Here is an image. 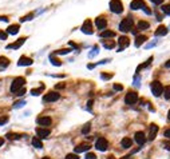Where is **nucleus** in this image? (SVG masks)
I'll use <instances>...</instances> for the list:
<instances>
[{
	"mask_svg": "<svg viewBox=\"0 0 170 159\" xmlns=\"http://www.w3.org/2000/svg\"><path fill=\"white\" fill-rule=\"evenodd\" d=\"M25 84V79L22 76L19 78H15L12 82V84H11V92H18L19 90H22L23 87H24Z\"/></svg>",
	"mask_w": 170,
	"mask_h": 159,
	"instance_id": "obj_1",
	"label": "nucleus"
},
{
	"mask_svg": "<svg viewBox=\"0 0 170 159\" xmlns=\"http://www.w3.org/2000/svg\"><path fill=\"white\" fill-rule=\"evenodd\" d=\"M119 29L122 32H127V31H131L133 29V19L130 16H127L126 19H123L119 24Z\"/></svg>",
	"mask_w": 170,
	"mask_h": 159,
	"instance_id": "obj_2",
	"label": "nucleus"
},
{
	"mask_svg": "<svg viewBox=\"0 0 170 159\" xmlns=\"http://www.w3.org/2000/svg\"><path fill=\"white\" fill-rule=\"evenodd\" d=\"M110 11L114 13H121L123 11V4L121 0H111L110 1Z\"/></svg>",
	"mask_w": 170,
	"mask_h": 159,
	"instance_id": "obj_3",
	"label": "nucleus"
},
{
	"mask_svg": "<svg viewBox=\"0 0 170 159\" xmlns=\"http://www.w3.org/2000/svg\"><path fill=\"white\" fill-rule=\"evenodd\" d=\"M137 100H138V94H137V92H133V91L127 92L126 96H125V103H126V104H129V106L135 104Z\"/></svg>",
	"mask_w": 170,
	"mask_h": 159,
	"instance_id": "obj_4",
	"label": "nucleus"
},
{
	"mask_svg": "<svg viewBox=\"0 0 170 159\" xmlns=\"http://www.w3.org/2000/svg\"><path fill=\"white\" fill-rule=\"evenodd\" d=\"M107 147H109V142H107V139H104V138H99V139L95 142V148L99 150V151H106Z\"/></svg>",
	"mask_w": 170,
	"mask_h": 159,
	"instance_id": "obj_5",
	"label": "nucleus"
},
{
	"mask_svg": "<svg viewBox=\"0 0 170 159\" xmlns=\"http://www.w3.org/2000/svg\"><path fill=\"white\" fill-rule=\"evenodd\" d=\"M151 91H153V94H154L155 96H159L161 94H162V91H164V86L161 84L159 82H153L151 83Z\"/></svg>",
	"mask_w": 170,
	"mask_h": 159,
	"instance_id": "obj_6",
	"label": "nucleus"
},
{
	"mask_svg": "<svg viewBox=\"0 0 170 159\" xmlns=\"http://www.w3.org/2000/svg\"><path fill=\"white\" fill-rule=\"evenodd\" d=\"M59 98H60L59 94L54 91V92H48V94H46V95H44L43 102H47V103H50V102H56Z\"/></svg>",
	"mask_w": 170,
	"mask_h": 159,
	"instance_id": "obj_7",
	"label": "nucleus"
},
{
	"mask_svg": "<svg viewBox=\"0 0 170 159\" xmlns=\"http://www.w3.org/2000/svg\"><path fill=\"white\" fill-rule=\"evenodd\" d=\"M82 32L83 34H87V35H91L92 32V23H91V20H86L85 23H83V26H82Z\"/></svg>",
	"mask_w": 170,
	"mask_h": 159,
	"instance_id": "obj_8",
	"label": "nucleus"
},
{
	"mask_svg": "<svg viewBox=\"0 0 170 159\" xmlns=\"http://www.w3.org/2000/svg\"><path fill=\"white\" fill-rule=\"evenodd\" d=\"M145 7V1L143 0H133L131 3H130V8L133 11H137V10H141Z\"/></svg>",
	"mask_w": 170,
	"mask_h": 159,
	"instance_id": "obj_9",
	"label": "nucleus"
},
{
	"mask_svg": "<svg viewBox=\"0 0 170 159\" xmlns=\"http://www.w3.org/2000/svg\"><path fill=\"white\" fill-rule=\"evenodd\" d=\"M119 51H123L126 47H129V44H130V39L127 38V36H121L119 38Z\"/></svg>",
	"mask_w": 170,
	"mask_h": 159,
	"instance_id": "obj_10",
	"label": "nucleus"
},
{
	"mask_svg": "<svg viewBox=\"0 0 170 159\" xmlns=\"http://www.w3.org/2000/svg\"><path fill=\"white\" fill-rule=\"evenodd\" d=\"M24 41H25V38L18 39V40L15 41V43H12V44H8V46H7V50H8V48H10V50H16V48L22 47V46L24 44Z\"/></svg>",
	"mask_w": 170,
	"mask_h": 159,
	"instance_id": "obj_11",
	"label": "nucleus"
},
{
	"mask_svg": "<svg viewBox=\"0 0 170 159\" xmlns=\"http://www.w3.org/2000/svg\"><path fill=\"white\" fill-rule=\"evenodd\" d=\"M38 124L39 126H43V127H47V126H51V123H52V120H51V118H48V116H42V118H38Z\"/></svg>",
	"mask_w": 170,
	"mask_h": 159,
	"instance_id": "obj_12",
	"label": "nucleus"
},
{
	"mask_svg": "<svg viewBox=\"0 0 170 159\" xmlns=\"http://www.w3.org/2000/svg\"><path fill=\"white\" fill-rule=\"evenodd\" d=\"M95 26L99 29H104L107 26V20L104 19V18H102V16L101 18H97V19H95Z\"/></svg>",
	"mask_w": 170,
	"mask_h": 159,
	"instance_id": "obj_13",
	"label": "nucleus"
},
{
	"mask_svg": "<svg viewBox=\"0 0 170 159\" xmlns=\"http://www.w3.org/2000/svg\"><path fill=\"white\" fill-rule=\"evenodd\" d=\"M51 131L48 130V128H43V127H38L36 128V135H38L39 138H47L48 135H50Z\"/></svg>",
	"mask_w": 170,
	"mask_h": 159,
	"instance_id": "obj_14",
	"label": "nucleus"
},
{
	"mask_svg": "<svg viewBox=\"0 0 170 159\" xmlns=\"http://www.w3.org/2000/svg\"><path fill=\"white\" fill-rule=\"evenodd\" d=\"M135 142L139 144V146L145 144L146 138H145V134L142 132V131H138V132H135Z\"/></svg>",
	"mask_w": 170,
	"mask_h": 159,
	"instance_id": "obj_15",
	"label": "nucleus"
},
{
	"mask_svg": "<svg viewBox=\"0 0 170 159\" xmlns=\"http://www.w3.org/2000/svg\"><path fill=\"white\" fill-rule=\"evenodd\" d=\"M32 64V59L31 57H27V56H22L18 62V66L23 67V66H31Z\"/></svg>",
	"mask_w": 170,
	"mask_h": 159,
	"instance_id": "obj_16",
	"label": "nucleus"
},
{
	"mask_svg": "<svg viewBox=\"0 0 170 159\" xmlns=\"http://www.w3.org/2000/svg\"><path fill=\"white\" fill-rule=\"evenodd\" d=\"M19 29H20L19 24H11V26H8V28H7V34H10V35H16V34L19 32Z\"/></svg>",
	"mask_w": 170,
	"mask_h": 159,
	"instance_id": "obj_17",
	"label": "nucleus"
},
{
	"mask_svg": "<svg viewBox=\"0 0 170 159\" xmlns=\"http://www.w3.org/2000/svg\"><path fill=\"white\" fill-rule=\"evenodd\" d=\"M88 150H90V144H79V146L75 147V154L85 153V151H88Z\"/></svg>",
	"mask_w": 170,
	"mask_h": 159,
	"instance_id": "obj_18",
	"label": "nucleus"
},
{
	"mask_svg": "<svg viewBox=\"0 0 170 159\" xmlns=\"http://www.w3.org/2000/svg\"><path fill=\"white\" fill-rule=\"evenodd\" d=\"M167 34V28L165 26H159L157 28V31H155V36H164Z\"/></svg>",
	"mask_w": 170,
	"mask_h": 159,
	"instance_id": "obj_19",
	"label": "nucleus"
},
{
	"mask_svg": "<svg viewBox=\"0 0 170 159\" xmlns=\"http://www.w3.org/2000/svg\"><path fill=\"white\" fill-rule=\"evenodd\" d=\"M157 132H158V126L157 124H151L150 127V139H155V137H157Z\"/></svg>",
	"mask_w": 170,
	"mask_h": 159,
	"instance_id": "obj_20",
	"label": "nucleus"
},
{
	"mask_svg": "<svg viewBox=\"0 0 170 159\" xmlns=\"http://www.w3.org/2000/svg\"><path fill=\"white\" fill-rule=\"evenodd\" d=\"M146 40H147V36L146 35H138L135 39V47H139V46H141L142 43H145Z\"/></svg>",
	"mask_w": 170,
	"mask_h": 159,
	"instance_id": "obj_21",
	"label": "nucleus"
},
{
	"mask_svg": "<svg viewBox=\"0 0 170 159\" xmlns=\"http://www.w3.org/2000/svg\"><path fill=\"white\" fill-rule=\"evenodd\" d=\"M121 143H122V147H125V148H130V147L133 146V140L126 137V138H123Z\"/></svg>",
	"mask_w": 170,
	"mask_h": 159,
	"instance_id": "obj_22",
	"label": "nucleus"
},
{
	"mask_svg": "<svg viewBox=\"0 0 170 159\" xmlns=\"http://www.w3.org/2000/svg\"><path fill=\"white\" fill-rule=\"evenodd\" d=\"M32 146L36 147V148H42V147H43V143H42V140L39 139L38 137H35L34 139H32Z\"/></svg>",
	"mask_w": 170,
	"mask_h": 159,
	"instance_id": "obj_23",
	"label": "nucleus"
},
{
	"mask_svg": "<svg viewBox=\"0 0 170 159\" xmlns=\"http://www.w3.org/2000/svg\"><path fill=\"white\" fill-rule=\"evenodd\" d=\"M10 64V59H7L6 56H0V68H6Z\"/></svg>",
	"mask_w": 170,
	"mask_h": 159,
	"instance_id": "obj_24",
	"label": "nucleus"
},
{
	"mask_svg": "<svg viewBox=\"0 0 170 159\" xmlns=\"http://www.w3.org/2000/svg\"><path fill=\"white\" fill-rule=\"evenodd\" d=\"M115 36V32L114 31H103L101 32V38L106 39V38H114Z\"/></svg>",
	"mask_w": 170,
	"mask_h": 159,
	"instance_id": "obj_25",
	"label": "nucleus"
},
{
	"mask_svg": "<svg viewBox=\"0 0 170 159\" xmlns=\"http://www.w3.org/2000/svg\"><path fill=\"white\" fill-rule=\"evenodd\" d=\"M103 47L104 48H107V50H111V48H114L115 47V41H113V40H103Z\"/></svg>",
	"mask_w": 170,
	"mask_h": 159,
	"instance_id": "obj_26",
	"label": "nucleus"
},
{
	"mask_svg": "<svg viewBox=\"0 0 170 159\" xmlns=\"http://www.w3.org/2000/svg\"><path fill=\"white\" fill-rule=\"evenodd\" d=\"M43 90H44V86L42 84V86L39 87V88H34V90H31V94H32L34 96H38V95H40V92L43 91Z\"/></svg>",
	"mask_w": 170,
	"mask_h": 159,
	"instance_id": "obj_27",
	"label": "nucleus"
},
{
	"mask_svg": "<svg viewBox=\"0 0 170 159\" xmlns=\"http://www.w3.org/2000/svg\"><path fill=\"white\" fill-rule=\"evenodd\" d=\"M149 27H150V24H149L147 22H143V20H141V22L138 23V29H147Z\"/></svg>",
	"mask_w": 170,
	"mask_h": 159,
	"instance_id": "obj_28",
	"label": "nucleus"
},
{
	"mask_svg": "<svg viewBox=\"0 0 170 159\" xmlns=\"http://www.w3.org/2000/svg\"><path fill=\"white\" fill-rule=\"evenodd\" d=\"M161 11L166 15H170V4H165V6L161 7Z\"/></svg>",
	"mask_w": 170,
	"mask_h": 159,
	"instance_id": "obj_29",
	"label": "nucleus"
},
{
	"mask_svg": "<svg viewBox=\"0 0 170 159\" xmlns=\"http://www.w3.org/2000/svg\"><path fill=\"white\" fill-rule=\"evenodd\" d=\"M50 60H51V63H52L54 66H62V62L58 60V59H55V57H54L52 55L50 56Z\"/></svg>",
	"mask_w": 170,
	"mask_h": 159,
	"instance_id": "obj_30",
	"label": "nucleus"
},
{
	"mask_svg": "<svg viewBox=\"0 0 170 159\" xmlns=\"http://www.w3.org/2000/svg\"><path fill=\"white\" fill-rule=\"evenodd\" d=\"M164 94H165V98L170 99V86H166L164 88Z\"/></svg>",
	"mask_w": 170,
	"mask_h": 159,
	"instance_id": "obj_31",
	"label": "nucleus"
},
{
	"mask_svg": "<svg viewBox=\"0 0 170 159\" xmlns=\"http://www.w3.org/2000/svg\"><path fill=\"white\" fill-rule=\"evenodd\" d=\"M32 18H34V13H30V15L23 16L22 19H20V22H28V20H31Z\"/></svg>",
	"mask_w": 170,
	"mask_h": 159,
	"instance_id": "obj_32",
	"label": "nucleus"
},
{
	"mask_svg": "<svg viewBox=\"0 0 170 159\" xmlns=\"http://www.w3.org/2000/svg\"><path fill=\"white\" fill-rule=\"evenodd\" d=\"M70 51H71V50H68V48H63V50H59V51H56L55 54H56V55H66V54H68Z\"/></svg>",
	"mask_w": 170,
	"mask_h": 159,
	"instance_id": "obj_33",
	"label": "nucleus"
},
{
	"mask_svg": "<svg viewBox=\"0 0 170 159\" xmlns=\"http://www.w3.org/2000/svg\"><path fill=\"white\" fill-rule=\"evenodd\" d=\"M7 138L8 139H19L20 135L19 134H7Z\"/></svg>",
	"mask_w": 170,
	"mask_h": 159,
	"instance_id": "obj_34",
	"label": "nucleus"
},
{
	"mask_svg": "<svg viewBox=\"0 0 170 159\" xmlns=\"http://www.w3.org/2000/svg\"><path fill=\"white\" fill-rule=\"evenodd\" d=\"M8 122V116H0V126H3Z\"/></svg>",
	"mask_w": 170,
	"mask_h": 159,
	"instance_id": "obj_35",
	"label": "nucleus"
},
{
	"mask_svg": "<svg viewBox=\"0 0 170 159\" xmlns=\"http://www.w3.org/2000/svg\"><path fill=\"white\" fill-rule=\"evenodd\" d=\"M66 159H79L78 154H67Z\"/></svg>",
	"mask_w": 170,
	"mask_h": 159,
	"instance_id": "obj_36",
	"label": "nucleus"
},
{
	"mask_svg": "<svg viewBox=\"0 0 170 159\" xmlns=\"http://www.w3.org/2000/svg\"><path fill=\"white\" fill-rule=\"evenodd\" d=\"M90 128H91V127H90V123H87V124L85 126V127L82 128V132H83V134H87L88 131H90Z\"/></svg>",
	"mask_w": 170,
	"mask_h": 159,
	"instance_id": "obj_37",
	"label": "nucleus"
},
{
	"mask_svg": "<svg viewBox=\"0 0 170 159\" xmlns=\"http://www.w3.org/2000/svg\"><path fill=\"white\" fill-rule=\"evenodd\" d=\"M113 78V74H102V79L107 80V79H111Z\"/></svg>",
	"mask_w": 170,
	"mask_h": 159,
	"instance_id": "obj_38",
	"label": "nucleus"
},
{
	"mask_svg": "<svg viewBox=\"0 0 170 159\" xmlns=\"http://www.w3.org/2000/svg\"><path fill=\"white\" fill-rule=\"evenodd\" d=\"M86 159H97V155L92 153H87L86 154Z\"/></svg>",
	"mask_w": 170,
	"mask_h": 159,
	"instance_id": "obj_39",
	"label": "nucleus"
},
{
	"mask_svg": "<svg viewBox=\"0 0 170 159\" xmlns=\"http://www.w3.org/2000/svg\"><path fill=\"white\" fill-rule=\"evenodd\" d=\"M114 90H115V91H122L123 86L122 84H114Z\"/></svg>",
	"mask_w": 170,
	"mask_h": 159,
	"instance_id": "obj_40",
	"label": "nucleus"
},
{
	"mask_svg": "<svg viewBox=\"0 0 170 159\" xmlns=\"http://www.w3.org/2000/svg\"><path fill=\"white\" fill-rule=\"evenodd\" d=\"M25 94V88L24 87H23L22 90H19V91H18V92H16V95H19V96H23Z\"/></svg>",
	"mask_w": 170,
	"mask_h": 159,
	"instance_id": "obj_41",
	"label": "nucleus"
},
{
	"mask_svg": "<svg viewBox=\"0 0 170 159\" xmlns=\"http://www.w3.org/2000/svg\"><path fill=\"white\" fill-rule=\"evenodd\" d=\"M0 39H1V40H6V39H7V34H4V32H0Z\"/></svg>",
	"mask_w": 170,
	"mask_h": 159,
	"instance_id": "obj_42",
	"label": "nucleus"
},
{
	"mask_svg": "<svg viewBox=\"0 0 170 159\" xmlns=\"http://www.w3.org/2000/svg\"><path fill=\"white\" fill-rule=\"evenodd\" d=\"M162 1H164V0H151V3L157 4V6H159V4H162Z\"/></svg>",
	"mask_w": 170,
	"mask_h": 159,
	"instance_id": "obj_43",
	"label": "nucleus"
},
{
	"mask_svg": "<svg viewBox=\"0 0 170 159\" xmlns=\"http://www.w3.org/2000/svg\"><path fill=\"white\" fill-rule=\"evenodd\" d=\"M162 144L165 146V148H166V150H170V142H164Z\"/></svg>",
	"mask_w": 170,
	"mask_h": 159,
	"instance_id": "obj_44",
	"label": "nucleus"
},
{
	"mask_svg": "<svg viewBox=\"0 0 170 159\" xmlns=\"http://www.w3.org/2000/svg\"><path fill=\"white\" fill-rule=\"evenodd\" d=\"M8 18H7V16H0V22H8Z\"/></svg>",
	"mask_w": 170,
	"mask_h": 159,
	"instance_id": "obj_45",
	"label": "nucleus"
},
{
	"mask_svg": "<svg viewBox=\"0 0 170 159\" xmlns=\"http://www.w3.org/2000/svg\"><path fill=\"white\" fill-rule=\"evenodd\" d=\"M23 104H24V102H16L15 103V107H22Z\"/></svg>",
	"mask_w": 170,
	"mask_h": 159,
	"instance_id": "obj_46",
	"label": "nucleus"
},
{
	"mask_svg": "<svg viewBox=\"0 0 170 159\" xmlns=\"http://www.w3.org/2000/svg\"><path fill=\"white\" fill-rule=\"evenodd\" d=\"M165 137H166V138H169V139H170V128H169V130H166V131H165Z\"/></svg>",
	"mask_w": 170,
	"mask_h": 159,
	"instance_id": "obj_47",
	"label": "nucleus"
},
{
	"mask_svg": "<svg viewBox=\"0 0 170 159\" xmlns=\"http://www.w3.org/2000/svg\"><path fill=\"white\" fill-rule=\"evenodd\" d=\"M143 10H145V12H146V13H149V15H150V13H151V11L149 10V8H147V7H146V6L143 7Z\"/></svg>",
	"mask_w": 170,
	"mask_h": 159,
	"instance_id": "obj_48",
	"label": "nucleus"
},
{
	"mask_svg": "<svg viewBox=\"0 0 170 159\" xmlns=\"http://www.w3.org/2000/svg\"><path fill=\"white\" fill-rule=\"evenodd\" d=\"M165 67H166V68H170V60H167L166 63H165Z\"/></svg>",
	"mask_w": 170,
	"mask_h": 159,
	"instance_id": "obj_49",
	"label": "nucleus"
},
{
	"mask_svg": "<svg viewBox=\"0 0 170 159\" xmlns=\"http://www.w3.org/2000/svg\"><path fill=\"white\" fill-rule=\"evenodd\" d=\"M155 15H157V20H162V16H161V15H159V13H158V12L155 13Z\"/></svg>",
	"mask_w": 170,
	"mask_h": 159,
	"instance_id": "obj_50",
	"label": "nucleus"
},
{
	"mask_svg": "<svg viewBox=\"0 0 170 159\" xmlns=\"http://www.w3.org/2000/svg\"><path fill=\"white\" fill-rule=\"evenodd\" d=\"M91 106H92V100H90V102L87 103V107H88V108H91Z\"/></svg>",
	"mask_w": 170,
	"mask_h": 159,
	"instance_id": "obj_51",
	"label": "nucleus"
},
{
	"mask_svg": "<svg viewBox=\"0 0 170 159\" xmlns=\"http://www.w3.org/2000/svg\"><path fill=\"white\" fill-rule=\"evenodd\" d=\"M3 144H4V139H3V138H0V147L3 146Z\"/></svg>",
	"mask_w": 170,
	"mask_h": 159,
	"instance_id": "obj_52",
	"label": "nucleus"
},
{
	"mask_svg": "<svg viewBox=\"0 0 170 159\" xmlns=\"http://www.w3.org/2000/svg\"><path fill=\"white\" fill-rule=\"evenodd\" d=\"M63 87H64V84H58L56 88H63Z\"/></svg>",
	"mask_w": 170,
	"mask_h": 159,
	"instance_id": "obj_53",
	"label": "nucleus"
},
{
	"mask_svg": "<svg viewBox=\"0 0 170 159\" xmlns=\"http://www.w3.org/2000/svg\"><path fill=\"white\" fill-rule=\"evenodd\" d=\"M167 118H169V119H170V111H169V112H167Z\"/></svg>",
	"mask_w": 170,
	"mask_h": 159,
	"instance_id": "obj_54",
	"label": "nucleus"
},
{
	"mask_svg": "<svg viewBox=\"0 0 170 159\" xmlns=\"http://www.w3.org/2000/svg\"><path fill=\"white\" fill-rule=\"evenodd\" d=\"M107 159H115V158H114V156H109V158H107Z\"/></svg>",
	"mask_w": 170,
	"mask_h": 159,
	"instance_id": "obj_55",
	"label": "nucleus"
},
{
	"mask_svg": "<svg viewBox=\"0 0 170 159\" xmlns=\"http://www.w3.org/2000/svg\"><path fill=\"white\" fill-rule=\"evenodd\" d=\"M42 159H51V158H48V156H44V158H42Z\"/></svg>",
	"mask_w": 170,
	"mask_h": 159,
	"instance_id": "obj_56",
	"label": "nucleus"
}]
</instances>
